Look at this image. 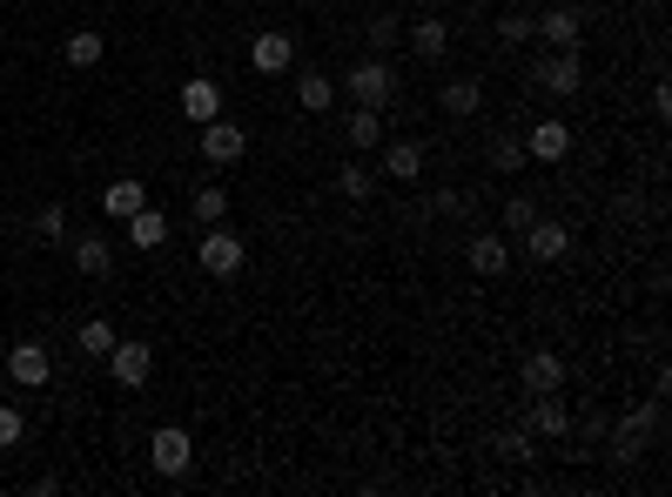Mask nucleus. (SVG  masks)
I'll return each instance as SVG.
<instances>
[{"instance_id": "f257e3e1", "label": "nucleus", "mask_w": 672, "mask_h": 497, "mask_svg": "<svg viewBox=\"0 0 672 497\" xmlns=\"http://www.w3.org/2000/svg\"><path fill=\"white\" fill-rule=\"evenodd\" d=\"M652 437H659V396L632 403L626 417L612 424V464H632V457H645V451H652Z\"/></svg>"}, {"instance_id": "f03ea898", "label": "nucleus", "mask_w": 672, "mask_h": 497, "mask_svg": "<svg viewBox=\"0 0 672 497\" xmlns=\"http://www.w3.org/2000/svg\"><path fill=\"white\" fill-rule=\"evenodd\" d=\"M344 95H350L357 108H390V95H397V74H390V61H384V54H364V61L344 74Z\"/></svg>"}, {"instance_id": "7ed1b4c3", "label": "nucleus", "mask_w": 672, "mask_h": 497, "mask_svg": "<svg viewBox=\"0 0 672 497\" xmlns=\"http://www.w3.org/2000/svg\"><path fill=\"white\" fill-rule=\"evenodd\" d=\"M148 464H155L161 477H182V470L196 464V437H189L182 424H161V431L148 437Z\"/></svg>"}, {"instance_id": "20e7f679", "label": "nucleus", "mask_w": 672, "mask_h": 497, "mask_svg": "<svg viewBox=\"0 0 672 497\" xmlns=\"http://www.w3.org/2000/svg\"><path fill=\"white\" fill-rule=\"evenodd\" d=\"M532 74H538V88H545V95H558V102H571V95L585 88V67H578V47H552V54H545V61H538Z\"/></svg>"}, {"instance_id": "39448f33", "label": "nucleus", "mask_w": 672, "mask_h": 497, "mask_svg": "<svg viewBox=\"0 0 672 497\" xmlns=\"http://www.w3.org/2000/svg\"><path fill=\"white\" fill-rule=\"evenodd\" d=\"M242 263H249V248H242V235H235V229H222V222H216V229H202V269H209V276H222V283H229V276H242Z\"/></svg>"}, {"instance_id": "423d86ee", "label": "nucleus", "mask_w": 672, "mask_h": 497, "mask_svg": "<svg viewBox=\"0 0 672 497\" xmlns=\"http://www.w3.org/2000/svg\"><path fill=\"white\" fill-rule=\"evenodd\" d=\"M242 148H249V135L229 121V115H216V121H202V161H216V169H229V161H242Z\"/></svg>"}, {"instance_id": "0eeeda50", "label": "nucleus", "mask_w": 672, "mask_h": 497, "mask_svg": "<svg viewBox=\"0 0 672 497\" xmlns=\"http://www.w3.org/2000/svg\"><path fill=\"white\" fill-rule=\"evenodd\" d=\"M108 370H115V383H122V390H141V383L155 377V350H148V343H122V337H115Z\"/></svg>"}, {"instance_id": "6e6552de", "label": "nucleus", "mask_w": 672, "mask_h": 497, "mask_svg": "<svg viewBox=\"0 0 672 497\" xmlns=\"http://www.w3.org/2000/svg\"><path fill=\"white\" fill-rule=\"evenodd\" d=\"M525 256H532V263H558V256H571V229L552 222V215H538V222L525 229Z\"/></svg>"}, {"instance_id": "1a4fd4ad", "label": "nucleus", "mask_w": 672, "mask_h": 497, "mask_svg": "<svg viewBox=\"0 0 672 497\" xmlns=\"http://www.w3.org/2000/svg\"><path fill=\"white\" fill-rule=\"evenodd\" d=\"M525 155H532V161H565V155H571V128H565L558 115L532 121V128H525Z\"/></svg>"}, {"instance_id": "9d476101", "label": "nucleus", "mask_w": 672, "mask_h": 497, "mask_svg": "<svg viewBox=\"0 0 672 497\" xmlns=\"http://www.w3.org/2000/svg\"><path fill=\"white\" fill-rule=\"evenodd\" d=\"M518 383H525V396L565 390V357H558V350H532V357L518 363Z\"/></svg>"}, {"instance_id": "9b49d317", "label": "nucleus", "mask_w": 672, "mask_h": 497, "mask_svg": "<svg viewBox=\"0 0 672 497\" xmlns=\"http://www.w3.org/2000/svg\"><path fill=\"white\" fill-rule=\"evenodd\" d=\"M8 377H14L21 390H41V383L54 377V357H48L41 343H14V350H8Z\"/></svg>"}, {"instance_id": "f8f14e48", "label": "nucleus", "mask_w": 672, "mask_h": 497, "mask_svg": "<svg viewBox=\"0 0 672 497\" xmlns=\"http://www.w3.org/2000/svg\"><path fill=\"white\" fill-rule=\"evenodd\" d=\"M290 61H296V41L276 34V28L249 41V67H256V74H290Z\"/></svg>"}, {"instance_id": "ddd939ff", "label": "nucleus", "mask_w": 672, "mask_h": 497, "mask_svg": "<svg viewBox=\"0 0 672 497\" xmlns=\"http://www.w3.org/2000/svg\"><path fill=\"white\" fill-rule=\"evenodd\" d=\"M525 431H532V437H565V431H571V410H565V396H558V390L532 396V417H525Z\"/></svg>"}, {"instance_id": "4468645a", "label": "nucleus", "mask_w": 672, "mask_h": 497, "mask_svg": "<svg viewBox=\"0 0 672 497\" xmlns=\"http://www.w3.org/2000/svg\"><path fill=\"white\" fill-rule=\"evenodd\" d=\"M532 34H545L552 47H578V41H585V14H578V8H545V14L532 21Z\"/></svg>"}, {"instance_id": "2eb2a0df", "label": "nucleus", "mask_w": 672, "mask_h": 497, "mask_svg": "<svg viewBox=\"0 0 672 497\" xmlns=\"http://www.w3.org/2000/svg\"><path fill=\"white\" fill-rule=\"evenodd\" d=\"M410 54H417V61H444V54H451V21L417 14V28H410Z\"/></svg>"}, {"instance_id": "dca6fc26", "label": "nucleus", "mask_w": 672, "mask_h": 497, "mask_svg": "<svg viewBox=\"0 0 672 497\" xmlns=\"http://www.w3.org/2000/svg\"><path fill=\"white\" fill-rule=\"evenodd\" d=\"M344 141H350V155L384 148V108H350L344 115Z\"/></svg>"}, {"instance_id": "f3484780", "label": "nucleus", "mask_w": 672, "mask_h": 497, "mask_svg": "<svg viewBox=\"0 0 672 497\" xmlns=\"http://www.w3.org/2000/svg\"><path fill=\"white\" fill-rule=\"evenodd\" d=\"M384 176L390 182H417V176H424V141H384Z\"/></svg>"}, {"instance_id": "a211bd4d", "label": "nucleus", "mask_w": 672, "mask_h": 497, "mask_svg": "<svg viewBox=\"0 0 672 497\" xmlns=\"http://www.w3.org/2000/svg\"><path fill=\"white\" fill-rule=\"evenodd\" d=\"M182 115H189L196 128L222 115V88H216V81H209V74H196V81H182Z\"/></svg>"}, {"instance_id": "6ab92c4d", "label": "nucleus", "mask_w": 672, "mask_h": 497, "mask_svg": "<svg viewBox=\"0 0 672 497\" xmlns=\"http://www.w3.org/2000/svg\"><path fill=\"white\" fill-rule=\"evenodd\" d=\"M512 269V242L504 235H471V276H504Z\"/></svg>"}, {"instance_id": "aec40b11", "label": "nucleus", "mask_w": 672, "mask_h": 497, "mask_svg": "<svg viewBox=\"0 0 672 497\" xmlns=\"http://www.w3.org/2000/svg\"><path fill=\"white\" fill-rule=\"evenodd\" d=\"M477 108H484V81H477V74H451V81H444V115L464 121V115H477Z\"/></svg>"}, {"instance_id": "412c9836", "label": "nucleus", "mask_w": 672, "mask_h": 497, "mask_svg": "<svg viewBox=\"0 0 672 497\" xmlns=\"http://www.w3.org/2000/svg\"><path fill=\"white\" fill-rule=\"evenodd\" d=\"M74 269L102 283V276L115 269V248H108V235H81V242H74Z\"/></svg>"}, {"instance_id": "4be33fe9", "label": "nucleus", "mask_w": 672, "mask_h": 497, "mask_svg": "<svg viewBox=\"0 0 672 497\" xmlns=\"http://www.w3.org/2000/svg\"><path fill=\"white\" fill-rule=\"evenodd\" d=\"M296 108L303 115H329L336 108V81L329 74H296Z\"/></svg>"}, {"instance_id": "5701e85b", "label": "nucleus", "mask_w": 672, "mask_h": 497, "mask_svg": "<svg viewBox=\"0 0 672 497\" xmlns=\"http://www.w3.org/2000/svg\"><path fill=\"white\" fill-rule=\"evenodd\" d=\"M336 195H344V202H370L377 195V176L364 169V155H350L344 169H336Z\"/></svg>"}, {"instance_id": "b1692460", "label": "nucleus", "mask_w": 672, "mask_h": 497, "mask_svg": "<svg viewBox=\"0 0 672 497\" xmlns=\"http://www.w3.org/2000/svg\"><path fill=\"white\" fill-rule=\"evenodd\" d=\"M128 242H135V248H161V242H168V215H161L155 202L135 209V215H128Z\"/></svg>"}, {"instance_id": "393cba45", "label": "nucleus", "mask_w": 672, "mask_h": 497, "mask_svg": "<svg viewBox=\"0 0 672 497\" xmlns=\"http://www.w3.org/2000/svg\"><path fill=\"white\" fill-rule=\"evenodd\" d=\"M102 209H108V215H115V222H128V215H135V209H148V189H141V182H128V176H122V182H108V195H102Z\"/></svg>"}, {"instance_id": "a878e982", "label": "nucleus", "mask_w": 672, "mask_h": 497, "mask_svg": "<svg viewBox=\"0 0 672 497\" xmlns=\"http://www.w3.org/2000/svg\"><path fill=\"white\" fill-rule=\"evenodd\" d=\"M189 215H196V229H216V222H229V189L202 182V189H196V202H189Z\"/></svg>"}, {"instance_id": "bb28decb", "label": "nucleus", "mask_w": 672, "mask_h": 497, "mask_svg": "<svg viewBox=\"0 0 672 497\" xmlns=\"http://www.w3.org/2000/svg\"><path fill=\"white\" fill-rule=\"evenodd\" d=\"M102 54H108L102 28H81V34H67V67H95Z\"/></svg>"}, {"instance_id": "cd10ccee", "label": "nucleus", "mask_w": 672, "mask_h": 497, "mask_svg": "<svg viewBox=\"0 0 672 497\" xmlns=\"http://www.w3.org/2000/svg\"><path fill=\"white\" fill-rule=\"evenodd\" d=\"M74 343H81V357H108V350H115V322H108V316H88Z\"/></svg>"}, {"instance_id": "c85d7f7f", "label": "nucleus", "mask_w": 672, "mask_h": 497, "mask_svg": "<svg viewBox=\"0 0 672 497\" xmlns=\"http://www.w3.org/2000/svg\"><path fill=\"white\" fill-rule=\"evenodd\" d=\"M491 169H497V176H518V169H525V135H497V141H491Z\"/></svg>"}, {"instance_id": "c756f323", "label": "nucleus", "mask_w": 672, "mask_h": 497, "mask_svg": "<svg viewBox=\"0 0 672 497\" xmlns=\"http://www.w3.org/2000/svg\"><path fill=\"white\" fill-rule=\"evenodd\" d=\"M538 222V202L532 195H512V202H504V229H512V235H525Z\"/></svg>"}, {"instance_id": "7c9ffc66", "label": "nucleus", "mask_w": 672, "mask_h": 497, "mask_svg": "<svg viewBox=\"0 0 672 497\" xmlns=\"http://www.w3.org/2000/svg\"><path fill=\"white\" fill-rule=\"evenodd\" d=\"M21 437H28V417H21L14 403H0V451H14Z\"/></svg>"}, {"instance_id": "2f4dec72", "label": "nucleus", "mask_w": 672, "mask_h": 497, "mask_svg": "<svg viewBox=\"0 0 672 497\" xmlns=\"http://www.w3.org/2000/svg\"><path fill=\"white\" fill-rule=\"evenodd\" d=\"M497 457H512V464H532L538 451H532V431H504L497 437Z\"/></svg>"}, {"instance_id": "473e14b6", "label": "nucleus", "mask_w": 672, "mask_h": 497, "mask_svg": "<svg viewBox=\"0 0 672 497\" xmlns=\"http://www.w3.org/2000/svg\"><path fill=\"white\" fill-rule=\"evenodd\" d=\"M364 34H370V47L384 54V47H397V34H403V28H397V14H370V28H364Z\"/></svg>"}, {"instance_id": "72a5a7b5", "label": "nucleus", "mask_w": 672, "mask_h": 497, "mask_svg": "<svg viewBox=\"0 0 672 497\" xmlns=\"http://www.w3.org/2000/svg\"><path fill=\"white\" fill-rule=\"evenodd\" d=\"M61 229H67V209H61V202H48V209L34 215V235H41V242H61Z\"/></svg>"}, {"instance_id": "f704fd0d", "label": "nucleus", "mask_w": 672, "mask_h": 497, "mask_svg": "<svg viewBox=\"0 0 672 497\" xmlns=\"http://www.w3.org/2000/svg\"><path fill=\"white\" fill-rule=\"evenodd\" d=\"M525 34H532V21H525V14H504V21H497V41H504V47H518Z\"/></svg>"}, {"instance_id": "c9c22d12", "label": "nucleus", "mask_w": 672, "mask_h": 497, "mask_svg": "<svg viewBox=\"0 0 672 497\" xmlns=\"http://www.w3.org/2000/svg\"><path fill=\"white\" fill-rule=\"evenodd\" d=\"M464 209H471V195H458V189L438 195V215H464Z\"/></svg>"}, {"instance_id": "e433bc0d", "label": "nucleus", "mask_w": 672, "mask_h": 497, "mask_svg": "<svg viewBox=\"0 0 672 497\" xmlns=\"http://www.w3.org/2000/svg\"><path fill=\"white\" fill-rule=\"evenodd\" d=\"M0 383H8V370H0Z\"/></svg>"}]
</instances>
